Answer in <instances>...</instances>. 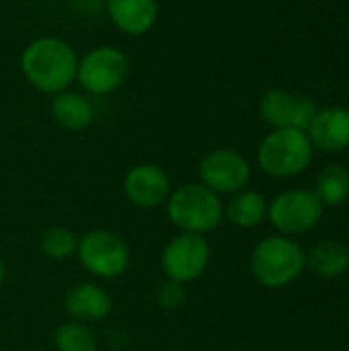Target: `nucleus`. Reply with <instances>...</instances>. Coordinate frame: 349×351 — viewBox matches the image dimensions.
Returning <instances> with one entry per match:
<instances>
[{
    "mask_svg": "<svg viewBox=\"0 0 349 351\" xmlns=\"http://www.w3.org/2000/svg\"><path fill=\"white\" fill-rule=\"evenodd\" d=\"M323 210L325 206L319 202L315 191L288 189L269 202L267 218L272 226L286 237L304 234L321 222Z\"/></svg>",
    "mask_w": 349,
    "mask_h": 351,
    "instance_id": "8",
    "label": "nucleus"
},
{
    "mask_svg": "<svg viewBox=\"0 0 349 351\" xmlns=\"http://www.w3.org/2000/svg\"><path fill=\"white\" fill-rule=\"evenodd\" d=\"M315 148L323 152H344L349 148V109H319L306 130Z\"/></svg>",
    "mask_w": 349,
    "mask_h": 351,
    "instance_id": "14",
    "label": "nucleus"
},
{
    "mask_svg": "<svg viewBox=\"0 0 349 351\" xmlns=\"http://www.w3.org/2000/svg\"><path fill=\"white\" fill-rule=\"evenodd\" d=\"M130 58L115 45H97L78 58L76 82L91 97H107L119 90L130 76Z\"/></svg>",
    "mask_w": 349,
    "mask_h": 351,
    "instance_id": "5",
    "label": "nucleus"
},
{
    "mask_svg": "<svg viewBox=\"0 0 349 351\" xmlns=\"http://www.w3.org/2000/svg\"><path fill=\"white\" fill-rule=\"evenodd\" d=\"M70 4L80 14H97V10L105 8V0H70Z\"/></svg>",
    "mask_w": 349,
    "mask_h": 351,
    "instance_id": "22",
    "label": "nucleus"
},
{
    "mask_svg": "<svg viewBox=\"0 0 349 351\" xmlns=\"http://www.w3.org/2000/svg\"><path fill=\"white\" fill-rule=\"evenodd\" d=\"M200 183L218 195H234L251 181L249 160L232 148L210 150L197 167Z\"/></svg>",
    "mask_w": 349,
    "mask_h": 351,
    "instance_id": "9",
    "label": "nucleus"
},
{
    "mask_svg": "<svg viewBox=\"0 0 349 351\" xmlns=\"http://www.w3.org/2000/svg\"><path fill=\"white\" fill-rule=\"evenodd\" d=\"M53 346L58 351H97L99 339L88 325L70 319L56 327Z\"/></svg>",
    "mask_w": 349,
    "mask_h": 351,
    "instance_id": "19",
    "label": "nucleus"
},
{
    "mask_svg": "<svg viewBox=\"0 0 349 351\" xmlns=\"http://www.w3.org/2000/svg\"><path fill=\"white\" fill-rule=\"evenodd\" d=\"M212 259V247L206 237L179 232L160 253V269L167 280L177 284H191L200 280Z\"/></svg>",
    "mask_w": 349,
    "mask_h": 351,
    "instance_id": "7",
    "label": "nucleus"
},
{
    "mask_svg": "<svg viewBox=\"0 0 349 351\" xmlns=\"http://www.w3.org/2000/svg\"><path fill=\"white\" fill-rule=\"evenodd\" d=\"M156 302L163 311H169V313L181 308L185 302V286L171 282V280L163 282L158 292H156Z\"/></svg>",
    "mask_w": 349,
    "mask_h": 351,
    "instance_id": "21",
    "label": "nucleus"
},
{
    "mask_svg": "<svg viewBox=\"0 0 349 351\" xmlns=\"http://www.w3.org/2000/svg\"><path fill=\"white\" fill-rule=\"evenodd\" d=\"M171 191L173 187L167 171L152 162L134 165L123 177V195L132 206L140 210H154L165 206Z\"/></svg>",
    "mask_w": 349,
    "mask_h": 351,
    "instance_id": "11",
    "label": "nucleus"
},
{
    "mask_svg": "<svg viewBox=\"0 0 349 351\" xmlns=\"http://www.w3.org/2000/svg\"><path fill=\"white\" fill-rule=\"evenodd\" d=\"M4 280H6V263H4L2 257H0V286H2Z\"/></svg>",
    "mask_w": 349,
    "mask_h": 351,
    "instance_id": "23",
    "label": "nucleus"
},
{
    "mask_svg": "<svg viewBox=\"0 0 349 351\" xmlns=\"http://www.w3.org/2000/svg\"><path fill=\"white\" fill-rule=\"evenodd\" d=\"M306 267L325 280L344 276L349 269V251L335 241H323L306 253Z\"/></svg>",
    "mask_w": 349,
    "mask_h": 351,
    "instance_id": "17",
    "label": "nucleus"
},
{
    "mask_svg": "<svg viewBox=\"0 0 349 351\" xmlns=\"http://www.w3.org/2000/svg\"><path fill=\"white\" fill-rule=\"evenodd\" d=\"M19 68L31 88L53 97L76 82L78 53L74 45L62 37L41 35L23 47Z\"/></svg>",
    "mask_w": 349,
    "mask_h": 351,
    "instance_id": "1",
    "label": "nucleus"
},
{
    "mask_svg": "<svg viewBox=\"0 0 349 351\" xmlns=\"http://www.w3.org/2000/svg\"><path fill=\"white\" fill-rule=\"evenodd\" d=\"M105 12L121 35L144 37L156 27L160 6L158 0H105Z\"/></svg>",
    "mask_w": 349,
    "mask_h": 351,
    "instance_id": "12",
    "label": "nucleus"
},
{
    "mask_svg": "<svg viewBox=\"0 0 349 351\" xmlns=\"http://www.w3.org/2000/svg\"><path fill=\"white\" fill-rule=\"evenodd\" d=\"M165 206L171 224L185 234L206 237L224 220V204L220 195L202 183H185L173 189Z\"/></svg>",
    "mask_w": 349,
    "mask_h": 351,
    "instance_id": "2",
    "label": "nucleus"
},
{
    "mask_svg": "<svg viewBox=\"0 0 349 351\" xmlns=\"http://www.w3.org/2000/svg\"><path fill=\"white\" fill-rule=\"evenodd\" d=\"M249 267L261 286L280 290L302 276L306 267V253L288 237H267L253 247Z\"/></svg>",
    "mask_w": 349,
    "mask_h": 351,
    "instance_id": "3",
    "label": "nucleus"
},
{
    "mask_svg": "<svg viewBox=\"0 0 349 351\" xmlns=\"http://www.w3.org/2000/svg\"><path fill=\"white\" fill-rule=\"evenodd\" d=\"M39 247L47 259L64 261V259H70L76 255L78 234L72 232L70 228H64V226H51L41 234Z\"/></svg>",
    "mask_w": 349,
    "mask_h": 351,
    "instance_id": "20",
    "label": "nucleus"
},
{
    "mask_svg": "<svg viewBox=\"0 0 349 351\" xmlns=\"http://www.w3.org/2000/svg\"><path fill=\"white\" fill-rule=\"evenodd\" d=\"M313 156L315 146L309 134L296 128L272 130L257 146V165L274 179H290L304 173Z\"/></svg>",
    "mask_w": 349,
    "mask_h": 351,
    "instance_id": "4",
    "label": "nucleus"
},
{
    "mask_svg": "<svg viewBox=\"0 0 349 351\" xmlns=\"http://www.w3.org/2000/svg\"><path fill=\"white\" fill-rule=\"evenodd\" d=\"M64 311L72 321L93 325L105 321L113 311L111 294L93 282H80L72 286L64 296Z\"/></svg>",
    "mask_w": 349,
    "mask_h": 351,
    "instance_id": "13",
    "label": "nucleus"
},
{
    "mask_svg": "<svg viewBox=\"0 0 349 351\" xmlns=\"http://www.w3.org/2000/svg\"><path fill=\"white\" fill-rule=\"evenodd\" d=\"M49 113L53 121L68 132H82L95 119V107L84 93L78 90H62L51 97Z\"/></svg>",
    "mask_w": 349,
    "mask_h": 351,
    "instance_id": "15",
    "label": "nucleus"
},
{
    "mask_svg": "<svg viewBox=\"0 0 349 351\" xmlns=\"http://www.w3.org/2000/svg\"><path fill=\"white\" fill-rule=\"evenodd\" d=\"M317 105L304 95H292L282 88H272L261 97L259 113L261 119L274 130L296 128L306 132L317 115Z\"/></svg>",
    "mask_w": 349,
    "mask_h": 351,
    "instance_id": "10",
    "label": "nucleus"
},
{
    "mask_svg": "<svg viewBox=\"0 0 349 351\" xmlns=\"http://www.w3.org/2000/svg\"><path fill=\"white\" fill-rule=\"evenodd\" d=\"M315 195L319 197V202L323 206H329V208H335V206H341L344 202H348L349 197V171L339 165V162H333V165H327L319 177H317V183H315Z\"/></svg>",
    "mask_w": 349,
    "mask_h": 351,
    "instance_id": "18",
    "label": "nucleus"
},
{
    "mask_svg": "<svg viewBox=\"0 0 349 351\" xmlns=\"http://www.w3.org/2000/svg\"><path fill=\"white\" fill-rule=\"evenodd\" d=\"M74 257L88 274L101 280H115L123 276L132 261L128 243L105 228H93L78 237Z\"/></svg>",
    "mask_w": 349,
    "mask_h": 351,
    "instance_id": "6",
    "label": "nucleus"
},
{
    "mask_svg": "<svg viewBox=\"0 0 349 351\" xmlns=\"http://www.w3.org/2000/svg\"><path fill=\"white\" fill-rule=\"evenodd\" d=\"M267 206L269 202L259 191L243 189L224 206V220L237 228H255L267 218Z\"/></svg>",
    "mask_w": 349,
    "mask_h": 351,
    "instance_id": "16",
    "label": "nucleus"
}]
</instances>
